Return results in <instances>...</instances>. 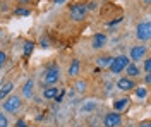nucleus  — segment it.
<instances>
[{"label": "nucleus", "mask_w": 151, "mask_h": 127, "mask_svg": "<svg viewBox=\"0 0 151 127\" xmlns=\"http://www.w3.org/2000/svg\"><path fill=\"white\" fill-rule=\"evenodd\" d=\"M69 16H70V19L74 21V22L84 21L86 16H88V7H86V4H74V5H70Z\"/></svg>", "instance_id": "nucleus-1"}, {"label": "nucleus", "mask_w": 151, "mask_h": 127, "mask_svg": "<svg viewBox=\"0 0 151 127\" xmlns=\"http://www.w3.org/2000/svg\"><path fill=\"white\" fill-rule=\"evenodd\" d=\"M129 57L127 55H117V57H113L112 59V64L108 65V69H110V72L112 74H120V72H124V69L129 65Z\"/></svg>", "instance_id": "nucleus-2"}, {"label": "nucleus", "mask_w": 151, "mask_h": 127, "mask_svg": "<svg viewBox=\"0 0 151 127\" xmlns=\"http://www.w3.org/2000/svg\"><path fill=\"white\" fill-rule=\"evenodd\" d=\"M4 110L9 112V113H16L19 108L22 107V100L17 96V95H9V96L4 100Z\"/></svg>", "instance_id": "nucleus-3"}, {"label": "nucleus", "mask_w": 151, "mask_h": 127, "mask_svg": "<svg viewBox=\"0 0 151 127\" xmlns=\"http://www.w3.org/2000/svg\"><path fill=\"white\" fill-rule=\"evenodd\" d=\"M136 38L139 41H150L151 38V24L150 21H142L136 28Z\"/></svg>", "instance_id": "nucleus-4"}, {"label": "nucleus", "mask_w": 151, "mask_h": 127, "mask_svg": "<svg viewBox=\"0 0 151 127\" xmlns=\"http://www.w3.org/2000/svg\"><path fill=\"white\" fill-rule=\"evenodd\" d=\"M60 81V70L57 65H52V67H48L45 70V77H43V83L47 84V86H53Z\"/></svg>", "instance_id": "nucleus-5"}, {"label": "nucleus", "mask_w": 151, "mask_h": 127, "mask_svg": "<svg viewBox=\"0 0 151 127\" xmlns=\"http://www.w3.org/2000/svg\"><path fill=\"white\" fill-rule=\"evenodd\" d=\"M122 124V115L120 112H108L103 117V126L105 127H119Z\"/></svg>", "instance_id": "nucleus-6"}, {"label": "nucleus", "mask_w": 151, "mask_h": 127, "mask_svg": "<svg viewBox=\"0 0 151 127\" xmlns=\"http://www.w3.org/2000/svg\"><path fill=\"white\" fill-rule=\"evenodd\" d=\"M146 52H148V48H146L144 45H136V47H132V48H131V53H129V60H132V62L136 64V62H139V60L144 59Z\"/></svg>", "instance_id": "nucleus-7"}, {"label": "nucleus", "mask_w": 151, "mask_h": 127, "mask_svg": "<svg viewBox=\"0 0 151 127\" xmlns=\"http://www.w3.org/2000/svg\"><path fill=\"white\" fill-rule=\"evenodd\" d=\"M137 84H136V81L131 77H120L119 81H117V88L120 89V91H134V88H136Z\"/></svg>", "instance_id": "nucleus-8"}, {"label": "nucleus", "mask_w": 151, "mask_h": 127, "mask_svg": "<svg viewBox=\"0 0 151 127\" xmlns=\"http://www.w3.org/2000/svg\"><path fill=\"white\" fill-rule=\"evenodd\" d=\"M105 45H106V34L96 33L93 36V39H91V47H93L94 50H100V48H103Z\"/></svg>", "instance_id": "nucleus-9"}, {"label": "nucleus", "mask_w": 151, "mask_h": 127, "mask_svg": "<svg viewBox=\"0 0 151 127\" xmlns=\"http://www.w3.org/2000/svg\"><path fill=\"white\" fill-rule=\"evenodd\" d=\"M124 70H125V76L131 77V79L139 77V76H141V67H139L137 64H134V62H129V65L124 69Z\"/></svg>", "instance_id": "nucleus-10"}, {"label": "nucleus", "mask_w": 151, "mask_h": 127, "mask_svg": "<svg viewBox=\"0 0 151 127\" xmlns=\"http://www.w3.org/2000/svg\"><path fill=\"white\" fill-rule=\"evenodd\" d=\"M79 72H81V60L74 59L72 62H70L69 69H67V76H69V77H77Z\"/></svg>", "instance_id": "nucleus-11"}, {"label": "nucleus", "mask_w": 151, "mask_h": 127, "mask_svg": "<svg viewBox=\"0 0 151 127\" xmlns=\"http://www.w3.org/2000/svg\"><path fill=\"white\" fill-rule=\"evenodd\" d=\"M58 93H60L58 86H47V88L43 89V98L45 100H55Z\"/></svg>", "instance_id": "nucleus-12"}, {"label": "nucleus", "mask_w": 151, "mask_h": 127, "mask_svg": "<svg viewBox=\"0 0 151 127\" xmlns=\"http://www.w3.org/2000/svg\"><path fill=\"white\" fill-rule=\"evenodd\" d=\"M12 89H14V83H12V81H7L4 86H0V100H5V98L10 95Z\"/></svg>", "instance_id": "nucleus-13"}, {"label": "nucleus", "mask_w": 151, "mask_h": 127, "mask_svg": "<svg viewBox=\"0 0 151 127\" xmlns=\"http://www.w3.org/2000/svg\"><path fill=\"white\" fill-rule=\"evenodd\" d=\"M129 107V98H119L117 101H113V112H122L124 108Z\"/></svg>", "instance_id": "nucleus-14"}, {"label": "nucleus", "mask_w": 151, "mask_h": 127, "mask_svg": "<svg viewBox=\"0 0 151 127\" xmlns=\"http://www.w3.org/2000/svg\"><path fill=\"white\" fill-rule=\"evenodd\" d=\"M112 59L113 57H110V55H101V57H98V59H96V65H98V69L108 67V65L112 64Z\"/></svg>", "instance_id": "nucleus-15"}, {"label": "nucleus", "mask_w": 151, "mask_h": 127, "mask_svg": "<svg viewBox=\"0 0 151 127\" xmlns=\"http://www.w3.org/2000/svg\"><path fill=\"white\" fill-rule=\"evenodd\" d=\"M96 107H98V103L93 101V100H89V101H86L84 105L81 107V113H91V112L96 110Z\"/></svg>", "instance_id": "nucleus-16"}, {"label": "nucleus", "mask_w": 151, "mask_h": 127, "mask_svg": "<svg viewBox=\"0 0 151 127\" xmlns=\"http://www.w3.org/2000/svg\"><path fill=\"white\" fill-rule=\"evenodd\" d=\"M74 88L77 93H84V91H88V81L86 79H77L74 83Z\"/></svg>", "instance_id": "nucleus-17"}, {"label": "nucleus", "mask_w": 151, "mask_h": 127, "mask_svg": "<svg viewBox=\"0 0 151 127\" xmlns=\"http://www.w3.org/2000/svg\"><path fill=\"white\" fill-rule=\"evenodd\" d=\"M22 96L24 98H31L33 96V81H31V79L26 81V84H24V88H22Z\"/></svg>", "instance_id": "nucleus-18"}, {"label": "nucleus", "mask_w": 151, "mask_h": 127, "mask_svg": "<svg viewBox=\"0 0 151 127\" xmlns=\"http://www.w3.org/2000/svg\"><path fill=\"white\" fill-rule=\"evenodd\" d=\"M14 16H17V17H28V16H31V10L24 9V7H17V9L14 10Z\"/></svg>", "instance_id": "nucleus-19"}, {"label": "nucleus", "mask_w": 151, "mask_h": 127, "mask_svg": "<svg viewBox=\"0 0 151 127\" xmlns=\"http://www.w3.org/2000/svg\"><path fill=\"white\" fill-rule=\"evenodd\" d=\"M134 93H136V96L139 98V100H144V98L148 96V89L139 86V88H134Z\"/></svg>", "instance_id": "nucleus-20"}, {"label": "nucleus", "mask_w": 151, "mask_h": 127, "mask_svg": "<svg viewBox=\"0 0 151 127\" xmlns=\"http://www.w3.org/2000/svg\"><path fill=\"white\" fill-rule=\"evenodd\" d=\"M33 50H35V41H26V43H24V57L31 55Z\"/></svg>", "instance_id": "nucleus-21"}, {"label": "nucleus", "mask_w": 151, "mask_h": 127, "mask_svg": "<svg viewBox=\"0 0 151 127\" xmlns=\"http://www.w3.org/2000/svg\"><path fill=\"white\" fill-rule=\"evenodd\" d=\"M142 69H144V72H146V74H151V59H144Z\"/></svg>", "instance_id": "nucleus-22"}, {"label": "nucleus", "mask_w": 151, "mask_h": 127, "mask_svg": "<svg viewBox=\"0 0 151 127\" xmlns=\"http://www.w3.org/2000/svg\"><path fill=\"white\" fill-rule=\"evenodd\" d=\"M0 127H9V118L5 117V113L0 112Z\"/></svg>", "instance_id": "nucleus-23"}, {"label": "nucleus", "mask_w": 151, "mask_h": 127, "mask_svg": "<svg viewBox=\"0 0 151 127\" xmlns=\"http://www.w3.org/2000/svg\"><path fill=\"white\" fill-rule=\"evenodd\" d=\"M5 60H7V55H5V52H2V50H0V69L5 65Z\"/></svg>", "instance_id": "nucleus-24"}, {"label": "nucleus", "mask_w": 151, "mask_h": 127, "mask_svg": "<svg viewBox=\"0 0 151 127\" xmlns=\"http://www.w3.org/2000/svg\"><path fill=\"white\" fill-rule=\"evenodd\" d=\"M16 127H26V120H24V118H21V120H17V124H16Z\"/></svg>", "instance_id": "nucleus-25"}, {"label": "nucleus", "mask_w": 151, "mask_h": 127, "mask_svg": "<svg viewBox=\"0 0 151 127\" xmlns=\"http://www.w3.org/2000/svg\"><path fill=\"white\" fill-rule=\"evenodd\" d=\"M40 47H43V48H47V47H48V41H47L45 38H41V39H40Z\"/></svg>", "instance_id": "nucleus-26"}, {"label": "nucleus", "mask_w": 151, "mask_h": 127, "mask_svg": "<svg viewBox=\"0 0 151 127\" xmlns=\"http://www.w3.org/2000/svg\"><path fill=\"white\" fill-rule=\"evenodd\" d=\"M144 83H146V84L151 83V74H146V76H144Z\"/></svg>", "instance_id": "nucleus-27"}, {"label": "nucleus", "mask_w": 151, "mask_h": 127, "mask_svg": "<svg viewBox=\"0 0 151 127\" xmlns=\"http://www.w3.org/2000/svg\"><path fill=\"white\" fill-rule=\"evenodd\" d=\"M139 127H151V124H150V122H148V120H146V122H142V124H141V126H139Z\"/></svg>", "instance_id": "nucleus-28"}, {"label": "nucleus", "mask_w": 151, "mask_h": 127, "mask_svg": "<svg viewBox=\"0 0 151 127\" xmlns=\"http://www.w3.org/2000/svg\"><path fill=\"white\" fill-rule=\"evenodd\" d=\"M142 4H144V5H150V4H151V0H142Z\"/></svg>", "instance_id": "nucleus-29"}, {"label": "nucleus", "mask_w": 151, "mask_h": 127, "mask_svg": "<svg viewBox=\"0 0 151 127\" xmlns=\"http://www.w3.org/2000/svg\"><path fill=\"white\" fill-rule=\"evenodd\" d=\"M57 2H58V0H57Z\"/></svg>", "instance_id": "nucleus-30"}]
</instances>
